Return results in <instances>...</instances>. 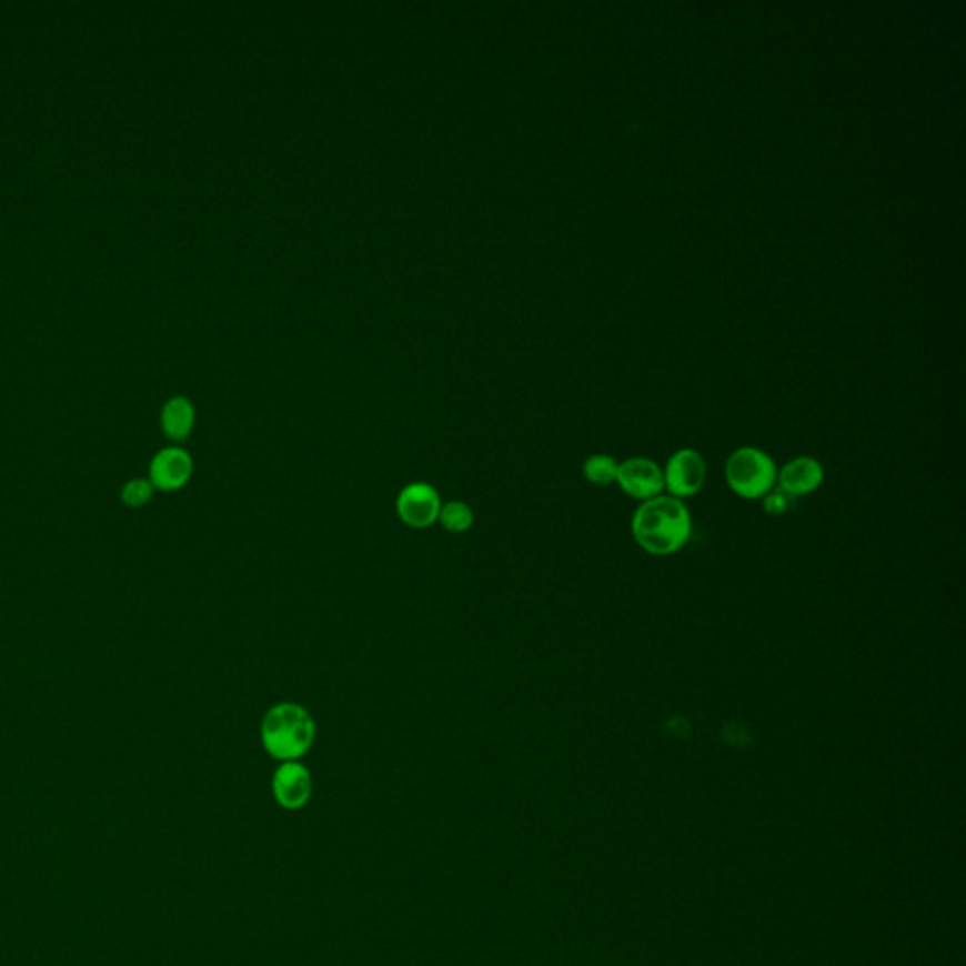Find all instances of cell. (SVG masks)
Returning a JSON list of instances; mask_svg holds the SVG:
<instances>
[{
    "instance_id": "cell-1",
    "label": "cell",
    "mask_w": 966,
    "mask_h": 966,
    "mask_svg": "<svg viewBox=\"0 0 966 966\" xmlns=\"http://www.w3.org/2000/svg\"><path fill=\"white\" fill-rule=\"evenodd\" d=\"M631 533L634 542L650 555H674L687 546L693 534L690 509L684 501L663 493L634 510Z\"/></svg>"
},
{
    "instance_id": "cell-2",
    "label": "cell",
    "mask_w": 966,
    "mask_h": 966,
    "mask_svg": "<svg viewBox=\"0 0 966 966\" xmlns=\"http://www.w3.org/2000/svg\"><path fill=\"white\" fill-rule=\"evenodd\" d=\"M314 717L301 704H274L264 714L261 742L272 759L280 763L299 761L314 746Z\"/></svg>"
},
{
    "instance_id": "cell-3",
    "label": "cell",
    "mask_w": 966,
    "mask_h": 966,
    "mask_svg": "<svg viewBox=\"0 0 966 966\" xmlns=\"http://www.w3.org/2000/svg\"><path fill=\"white\" fill-rule=\"evenodd\" d=\"M778 466L768 453L759 447L744 446L734 450L725 463V480L728 490L744 501H761L776 487Z\"/></svg>"
},
{
    "instance_id": "cell-4",
    "label": "cell",
    "mask_w": 966,
    "mask_h": 966,
    "mask_svg": "<svg viewBox=\"0 0 966 966\" xmlns=\"http://www.w3.org/2000/svg\"><path fill=\"white\" fill-rule=\"evenodd\" d=\"M663 476H665L666 495L685 501V499L698 495L703 491L708 469H706V461L701 453L691 450V447H684V450L672 453V457L668 459V463L663 469Z\"/></svg>"
},
{
    "instance_id": "cell-5",
    "label": "cell",
    "mask_w": 966,
    "mask_h": 966,
    "mask_svg": "<svg viewBox=\"0 0 966 966\" xmlns=\"http://www.w3.org/2000/svg\"><path fill=\"white\" fill-rule=\"evenodd\" d=\"M396 515L410 529H427L439 521L442 501L431 483L412 482L396 496Z\"/></svg>"
},
{
    "instance_id": "cell-6",
    "label": "cell",
    "mask_w": 966,
    "mask_h": 966,
    "mask_svg": "<svg viewBox=\"0 0 966 966\" xmlns=\"http://www.w3.org/2000/svg\"><path fill=\"white\" fill-rule=\"evenodd\" d=\"M615 483L634 501H652L665 493L663 469L647 457H633L620 463Z\"/></svg>"
},
{
    "instance_id": "cell-7",
    "label": "cell",
    "mask_w": 966,
    "mask_h": 966,
    "mask_svg": "<svg viewBox=\"0 0 966 966\" xmlns=\"http://www.w3.org/2000/svg\"><path fill=\"white\" fill-rule=\"evenodd\" d=\"M272 793L282 808L301 809L312 797L310 771L299 761L282 763L272 776Z\"/></svg>"
},
{
    "instance_id": "cell-8",
    "label": "cell",
    "mask_w": 966,
    "mask_h": 966,
    "mask_svg": "<svg viewBox=\"0 0 966 966\" xmlns=\"http://www.w3.org/2000/svg\"><path fill=\"white\" fill-rule=\"evenodd\" d=\"M193 476V459L182 447H167L150 465V482L161 491L182 490Z\"/></svg>"
},
{
    "instance_id": "cell-9",
    "label": "cell",
    "mask_w": 966,
    "mask_h": 966,
    "mask_svg": "<svg viewBox=\"0 0 966 966\" xmlns=\"http://www.w3.org/2000/svg\"><path fill=\"white\" fill-rule=\"evenodd\" d=\"M825 480V469L816 457L791 459L787 465L782 466L776 477V487L784 491L791 499L808 496L816 493Z\"/></svg>"
},
{
    "instance_id": "cell-10",
    "label": "cell",
    "mask_w": 966,
    "mask_h": 966,
    "mask_svg": "<svg viewBox=\"0 0 966 966\" xmlns=\"http://www.w3.org/2000/svg\"><path fill=\"white\" fill-rule=\"evenodd\" d=\"M161 425L169 439L185 440L188 439L193 425H195V409L191 401L185 396H174L164 404L161 412Z\"/></svg>"
},
{
    "instance_id": "cell-11",
    "label": "cell",
    "mask_w": 966,
    "mask_h": 966,
    "mask_svg": "<svg viewBox=\"0 0 966 966\" xmlns=\"http://www.w3.org/2000/svg\"><path fill=\"white\" fill-rule=\"evenodd\" d=\"M440 525L453 534L466 533L474 525V512L466 502L450 501L442 504Z\"/></svg>"
},
{
    "instance_id": "cell-12",
    "label": "cell",
    "mask_w": 966,
    "mask_h": 966,
    "mask_svg": "<svg viewBox=\"0 0 966 966\" xmlns=\"http://www.w3.org/2000/svg\"><path fill=\"white\" fill-rule=\"evenodd\" d=\"M617 469H620V463H617L612 455L596 453V455H591V457L585 459L582 472H584V477L587 482L603 487V485H612V483H615Z\"/></svg>"
},
{
    "instance_id": "cell-13",
    "label": "cell",
    "mask_w": 966,
    "mask_h": 966,
    "mask_svg": "<svg viewBox=\"0 0 966 966\" xmlns=\"http://www.w3.org/2000/svg\"><path fill=\"white\" fill-rule=\"evenodd\" d=\"M153 490L155 487L148 480H131L123 487L121 496L132 509H140V506H144L145 502L150 501Z\"/></svg>"
},
{
    "instance_id": "cell-14",
    "label": "cell",
    "mask_w": 966,
    "mask_h": 966,
    "mask_svg": "<svg viewBox=\"0 0 966 966\" xmlns=\"http://www.w3.org/2000/svg\"><path fill=\"white\" fill-rule=\"evenodd\" d=\"M761 501H763V510H765V514L772 515V517L787 514L791 504H793V499H791L789 495H785L784 491L778 490V487H774V490H772L768 495L763 496Z\"/></svg>"
}]
</instances>
